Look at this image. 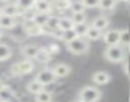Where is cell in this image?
I'll return each instance as SVG.
<instances>
[{
  "label": "cell",
  "mask_w": 130,
  "mask_h": 102,
  "mask_svg": "<svg viewBox=\"0 0 130 102\" xmlns=\"http://www.w3.org/2000/svg\"><path fill=\"white\" fill-rule=\"evenodd\" d=\"M127 47H129V51H130V41H129V43H127Z\"/></svg>",
  "instance_id": "obj_37"
},
{
  "label": "cell",
  "mask_w": 130,
  "mask_h": 102,
  "mask_svg": "<svg viewBox=\"0 0 130 102\" xmlns=\"http://www.w3.org/2000/svg\"><path fill=\"white\" fill-rule=\"evenodd\" d=\"M116 5V0H100L98 8L102 10H111Z\"/></svg>",
  "instance_id": "obj_24"
},
{
  "label": "cell",
  "mask_w": 130,
  "mask_h": 102,
  "mask_svg": "<svg viewBox=\"0 0 130 102\" xmlns=\"http://www.w3.org/2000/svg\"><path fill=\"white\" fill-rule=\"evenodd\" d=\"M14 98V91L10 89L8 86H5L0 91V101H10Z\"/></svg>",
  "instance_id": "obj_21"
},
{
  "label": "cell",
  "mask_w": 130,
  "mask_h": 102,
  "mask_svg": "<svg viewBox=\"0 0 130 102\" xmlns=\"http://www.w3.org/2000/svg\"><path fill=\"white\" fill-rule=\"evenodd\" d=\"M88 28H89V24H88L87 22H84V23H78V24L74 26V31H75V33H77L78 36H86Z\"/></svg>",
  "instance_id": "obj_25"
},
{
  "label": "cell",
  "mask_w": 130,
  "mask_h": 102,
  "mask_svg": "<svg viewBox=\"0 0 130 102\" xmlns=\"http://www.w3.org/2000/svg\"><path fill=\"white\" fill-rule=\"evenodd\" d=\"M36 2H37V0H36Z\"/></svg>",
  "instance_id": "obj_40"
},
{
  "label": "cell",
  "mask_w": 130,
  "mask_h": 102,
  "mask_svg": "<svg viewBox=\"0 0 130 102\" xmlns=\"http://www.w3.org/2000/svg\"><path fill=\"white\" fill-rule=\"evenodd\" d=\"M51 99H52V94L48 91L42 89L40 93L36 94V101H38V102H50Z\"/></svg>",
  "instance_id": "obj_23"
},
{
  "label": "cell",
  "mask_w": 130,
  "mask_h": 102,
  "mask_svg": "<svg viewBox=\"0 0 130 102\" xmlns=\"http://www.w3.org/2000/svg\"><path fill=\"white\" fill-rule=\"evenodd\" d=\"M101 97H102L101 91L96 87H92V86H87V87L82 88L80 92H79V99L86 101V102L98 101Z\"/></svg>",
  "instance_id": "obj_3"
},
{
  "label": "cell",
  "mask_w": 130,
  "mask_h": 102,
  "mask_svg": "<svg viewBox=\"0 0 130 102\" xmlns=\"http://www.w3.org/2000/svg\"><path fill=\"white\" fill-rule=\"evenodd\" d=\"M12 54H13V51L9 45L0 43V61H5V60L10 59Z\"/></svg>",
  "instance_id": "obj_16"
},
{
  "label": "cell",
  "mask_w": 130,
  "mask_h": 102,
  "mask_svg": "<svg viewBox=\"0 0 130 102\" xmlns=\"http://www.w3.org/2000/svg\"><path fill=\"white\" fill-rule=\"evenodd\" d=\"M0 27H2L3 29H10V28L15 27L14 17H10V15L0 13Z\"/></svg>",
  "instance_id": "obj_11"
},
{
  "label": "cell",
  "mask_w": 130,
  "mask_h": 102,
  "mask_svg": "<svg viewBox=\"0 0 130 102\" xmlns=\"http://www.w3.org/2000/svg\"><path fill=\"white\" fill-rule=\"evenodd\" d=\"M103 41L106 42L107 46L119 45L120 41H121V31H117V29L107 31V32L103 35Z\"/></svg>",
  "instance_id": "obj_7"
},
{
  "label": "cell",
  "mask_w": 130,
  "mask_h": 102,
  "mask_svg": "<svg viewBox=\"0 0 130 102\" xmlns=\"http://www.w3.org/2000/svg\"><path fill=\"white\" fill-rule=\"evenodd\" d=\"M121 2H129V0H121Z\"/></svg>",
  "instance_id": "obj_38"
},
{
  "label": "cell",
  "mask_w": 130,
  "mask_h": 102,
  "mask_svg": "<svg viewBox=\"0 0 130 102\" xmlns=\"http://www.w3.org/2000/svg\"><path fill=\"white\" fill-rule=\"evenodd\" d=\"M4 87H5V83H4V82H3L2 79H0V91H2V89H3Z\"/></svg>",
  "instance_id": "obj_34"
},
{
  "label": "cell",
  "mask_w": 130,
  "mask_h": 102,
  "mask_svg": "<svg viewBox=\"0 0 130 102\" xmlns=\"http://www.w3.org/2000/svg\"><path fill=\"white\" fill-rule=\"evenodd\" d=\"M2 3H7V2H9V0H0Z\"/></svg>",
  "instance_id": "obj_36"
},
{
  "label": "cell",
  "mask_w": 130,
  "mask_h": 102,
  "mask_svg": "<svg viewBox=\"0 0 130 102\" xmlns=\"http://www.w3.org/2000/svg\"><path fill=\"white\" fill-rule=\"evenodd\" d=\"M67 48L73 55H83L89 50V40L83 36H77L74 40L67 42Z\"/></svg>",
  "instance_id": "obj_1"
},
{
  "label": "cell",
  "mask_w": 130,
  "mask_h": 102,
  "mask_svg": "<svg viewBox=\"0 0 130 102\" xmlns=\"http://www.w3.org/2000/svg\"><path fill=\"white\" fill-rule=\"evenodd\" d=\"M23 29L26 31V33L28 36H38V35L43 33V27L35 23V21L32 18L23 22Z\"/></svg>",
  "instance_id": "obj_5"
},
{
  "label": "cell",
  "mask_w": 130,
  "mask_h": 102,
  "mask_svg": "<svg viewBox=\"0 0 130 102\" xmlns=\"http://www.w3.org/2000/svg\"><path fill=\"white\" fill-rule=\"evenodd\" d=\"M2 13L15 18V17L23 15V14L26 13V10H24V9H22V8L15 3V4H8V5H5L4 8H2Z\"/></svg>",
  "instance_id": "obj_8"
},
{
  "label": "cell",
  "mask_w": 130,
  "mask_h": 102,
  "mask_svg": "<svg viewBox=\"0 0 130 102\" xmlns=\"http://www.w3.org/2000/svg\"><path fill=\"white\" fill-rule=\"evenodd\" d=\"M86 8H96L100 4V0H80Z\"/></svg>",
  "instance_id": "obj_31"
},
{
  "label": "cell",
  "mask_w": 130,
  "mask_h": 102,
  "mask_svg": "<svg viewBox=\"0 0 130 102\" xmlns=\"http://www.w3.org/2000/svg\"><path fill=\"white\" fill-rule=\"evenodd\" d=\"M75 26V23L73 22L72 18H67V17H62V18H59V27L62 29V31H69V29H73Z\"/></svg>",
  "instance_id": "obj_19"
},
{
  "label": "cell",
  "mask_w": 130,
  "mask_h": 102,
  "mask_svg": "<svg viewBox=\"0 0 130 102\" xmlns=\"http://www.w3.org/2000/svg\"><path fill=\"white\" fill-rule=\"evenodd\" d=\"M54 73L56 75V78H65L67 75L70 74V66L67 65V64H64V63H60V64H56L54 66Z\"/></svg>",
  "instance_id": "obj_9"
},
{
  "label": "cell",
  "mask_w": 130,
  "mask_h": 102,
  "mask_svg": "<svg viewBox=\"0 0 130 102\" xmlns=\"http://www.w3.org/2000/svg\"><path fill=\"white\" fill-rule=\"evenodd\" d=\"M86 37L89 40V41H96V40H100L102 37V31L93 27V26H89L87 33H86Z\"/></svg>",
  "instance_id": "obj_18"
},
{
  "label": "cell",
  "mask_w": 130,
  "mask_h": 102,
  "mask_svg": "<svg viewBox=\"0 0 130 102\" xmlns=\"http://www.w3.org/2000/svg\"><path fill=\"white\" fill-rule=\"evenodd\" d=\"M22 9L24 10H28V9H32L35 8V4H36V0H17L15 2Z\"/></svg>",
  "instance_id": "obj_26"
},
{
  "label": "cell",
  "mask_w": 130,
  "mask_h": 102,
  "mask_svg": "<svg viewBox=\"0 0 130 102\" xmlns=\"http://www.w3.org/2000/svg\"><path fill=\"white\" fill-rule=\"evenodd\" d=\"M47 48H48V51H50V53H52V54H55V53H57V51L60 50V48H59V46H57V45H55V43H52V45H50V46H48Z\"/></svg>",
  "instance_id": "obj_33"
},
{
  "label": "cell",
  "mask_w": 130,
  "mask_h": 102,
  "mask_svg": "<svg viewBox=\"0 0 130 102\" xmlns=\"http://www.w3.org/2000/svg\"><path fill=\"white\" fill-rule=\"evenodd\" d=\"M103 56L107 61L117 64V63H121L124 59V50L119 45H111V46H107V48L105 50Z\"/></svg>",
  "instance_id": "obj_2"
},
{
  "label": "cell",
  "mask_w": 130,
  "mask_h": 102,
  "mask_svg": "<svg viewBox=\"0 0 130 102\" xmlns=\"http://www.w3.org/2000/svg\"><path fill=\"white\" fill-rule=\"evenodd\" d=\"M33 68H35V65L31 61V59H26L21 63L12 65L10 72L13 75H26V74H29L31 72H33Z\"/></svg>",
  "instance_id": "obj_4"
},
{
  "label": "cell",
  "mask_w": 130,
  "mask_h": 102,
  "mask_svg": "<svg viewBox=\"0 0 130 102\" xmlns=\"http://www.w3.org/2000/svg\"><path fill=\"white\" fill-rule=\"evenodd\" d=\"M46 26H47L51 31L55 29V28H57V27H59V18H56V17H50L48 21H47V23H46Z\"/></svg>",
  "instance_id": "obj_30"
},
{
  "label": "cell",
  "mask_w": 130,
  "mask_h": 102,
  "mask_svg": "<svg viewBox=\"0 0 130 102\" xmlns=\"http://www.w3.org/2000/svg\"><path fill=\"white\" fill-rule=\"evenodd\" d=\"M38 50H40V47H37L36 45H27V46L23 47L22 54L27 59H35L36 55H37V53H38Z\"/></svg>",
  "instance_id": "obj_13"
},
{
  "label": "cell",
  "mask_w": 130,
  "mask_h": 102,
  "mask_svg": "<svg viewBox=\"0 0 130 102\" xmlns=\"http://www.w3.org/2000/svg\"><path fill=\"white\" fill-rule=\"evenodd\" d=\"M108 23H110V21L106 17H97V18H94L92 21V24L91 26H93V27H96V28H98V29L102 31V29H106L107 28Z\"/></svg>",
  "instance_id": "obj_20"
},
{
  "label": "cell",
  "mask_w": 130,
  "mask_h": 102,
  "mask_svg": "<svg viewBox=\"0 0 130 102\" xmlns=\"http://www.w3.org/2000/svg\"><path fill=\"white\" fill-rule=\"evenodd\" d=\"M0 13H2V9H0Z\"/></svg>",
  "instance_id": "obj_39"
},
{
  "label": "cell",
  "mask_w": 130,
  "mask_h": 102,
  "mask_svg": "<svg viewBox=\"0 0 130 102\" xmlns=\"http://www.w3.org/2000/svg\"><path fill=\"white\" fill-rule=\"evenodd\" d=\"M55 3V8L57 10H67V9H70V5H72V0H54Z\"/></svg>",
  "instance_id": "obj_22"
},
{
  "label": "cell",
  "mask_w": 130,
  "mask_h": 102,
  "mask_svg": "<svg viewBox=\"0 0 130 102\" xmlns=\"http://www.w3.org/2000/svg\"><path fill=\"white\" fill-rule=\"evenodd\" d=\"M43 84L42 83H40L37 79H33V80H31L28 84H27V91L31 93V94H37V93H40L42 89H43Z\"/></svg>",
  "instance_id": "obj_14"
},
{
  "label": "cell",
  "mask_w": 130,
  "mask_h": 102,
  "mask_svg": "<svg viewBox=\"0 0 130 102\" xmlns=\"http://www.w3.org/2000/svg\"><path fill=\"white\" fill-rule=\"evenodd\" d=\"M129 38H127V31H121V41H120V43H129Z\"/></svg>",
  "instance_id": "obj_32"
},
{
  "label": "cell",
  "mask_w": 130,
  "mask_h": 102,
  "mask_svg": "<svg viewBox=\"0 0 130 102\" xmlns=\"http://www.w3.org/2000/svg\"><path fill=\"white\" fill-rule=\"evenodd\" d=\"M77 36H78V35L75 33V31H74V28H73V29H69V31H64L61 40H62V41H65V42H69V41L74 40Z\"/></svg>",
  "instance_id": "obj_29"
},
{
  "label": "cell",
  "mask_w": 130,
  "mask_h": 102,
  "mask_svg": "<svg viewBox=\"0 0 130 102\" xmlns=\"http://www.w3.org/2000/svg\"><path fill=\"white\" fill-rule=\"evenodd\" d=\"M35 59H36L38 63H42V64L48 63L50 59H51V53L48 51L47 47H42V48L38 50V53H37V55H36Z\"/></svg>",
  "instance_id": "obj_12"
},
{
  "label": "cell",
  "mask_w": 130,
  "mask_h": 102,
  "mask_svg": "<svg viewBox=\"0 0 130 102\" xmlns=\"http://www.w3.org/2000/svg\"><path fill=\"white\" fill-rule=\"evenodd\" d=\"M129 2H130V0H129Z\"/></svg>",
  "instance_id": "obj_41"
},
{
  "label": "cell",
  "mask_w": 130,
  "mask_h": 102,
  "mask_svg": "<svg viewBox=\"0 0 130 102\" xmlns=\"http://www.w3.org/2000/svg\"><path fill=\"white\" fill-rule=\"evenodd\" d=\"M70 10L73 13H79V12H84L86 10V7L84 4L80 2H72V5H70Z\"/></svg>",
  "instance_id": "obj_28"
},
{
  "label": "cell",
  "mask_w": 130,
  "mask_h": 102,
  "mask_svg": "<svg viewBox=\"0 0 130 102\" xmlns=\"http://www.w3.org/2000/svg\"><path fill=\"white\" fill-rule=\"evenodd\" d=\"M4 36V31H3V28L0 27V40H2V37Z\"/></svg>",
  "instance_id": "obj_35"
},
{
  "label": "cell",
  "mask_w": 130,
  "mask_h": 102,
  "mask_svg": "<svg viewBox=\"0 0 130 102\" xmlns=\"http://www.w3.org/2000/svg\"><path fill=\"white\" fill-rule=\"evenodd\" d=\"M48 18H50V14L42 13V12H36V13L33 14V17H32V19L35 21V23H37L38 26H42V27L46 26Z\"/></svg>",
  "instance_id": "obj_15"
},
{
  "label": "cell",
  "mask_w": 130,
  "mask_h": 102,
  "mask_svg": "<svg viewBox=\"0 0 130 102\" xmlns=\"http://www.w3.org/2000/svg\"><path fill=\"white\" fill-rule=\"evenodd\" d=\"M72 19H73V22H74L75 24H78V23H84V22H87V15H86V13H84V12L73 13Z\"/></svg>",
  "instance_id": "obj_27"
},
{
  "label": "cell",
  "mask_w": 130,
  "mask_h": 102,
  "mask_svg": "<svg viewBox=\"0 0 130 102\" xmlns=\"http://www.w3.org/2000/svg\"><path fill=\"white\" fill-rule=\"evenodd\" d=\"M36 79L40 83H42L43 86H47V84H52L55 82L56 75H55V73H54L52 69H43V70H41V72L37 73Z\"/></svg>",
  "instance_id": "obj_6"
},
{
  "label": "cell",
  "mask_w": 130,
  "mask_h": 102,
  "mask_svg": "<svg viewBox=\"0 0 130 102\" xmlns=\"http://www.w3.org/2000/svg\"><path fill=\"white\" fill-rule=\"evenodd\" d=\"M110 79H111V77H110V74L106 73V72H96V73L92 75V80H93L96 84H98V86H105V84H107V83L110 82Z\"/></svg>",
  "instance_id": "obj_10"
},
{
  "label": "cell",
  "mask_w": 130,
  "mask_h": 102,
  "mask_svg": "<svg viewBox=\"0 0 130 102\" xmlns=\"http://www.w3.org/2000/svg\"><path fill=\"white\" fill-rule=\"evenodd\" d=\"M35 9H36V12H42V13L50 14L51 4L47 2V0H37L36 4H35Z\"/></svg>",
  "instance_id": "obj_17"
}]
</instances>
